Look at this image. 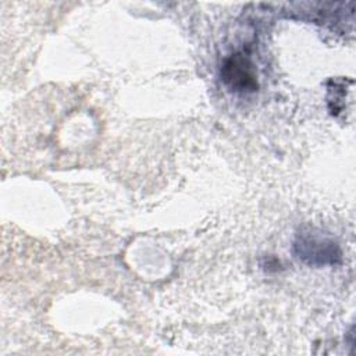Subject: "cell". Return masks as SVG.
<instances>
[{
  "label": "cell",
  "mask_w": 356,
  "mask_h": 356,
  "mask_svg": "<svg viewBox=\"0 0 356 356\" xmlns=\"http://www.w3.org/2000/svg\"><path fill=\"white\" fill-rule=\"evenodd\" d=\"M222 82L236 93H252L257 90V74L252 60L243 53L228 56L220 70Z\"/></svg>",
  "instance_id": "cell-2"
},
{
  "label": "cell",
  "mask_w": 356,
  "mask_h": 356,
  "mask_svg": "<svg viewBox=\"0 0 356 356\" xmlns=\"http://www.w3.org/2000/svg\"><path fill=\"white\" fill-rule=\"evenodd\" d=\"M293 250L302 261L310 266H335L342 260L339 245L320 234H300L293 243Z\"/></svg>",
  "instance_id": "cell-1"
}]
</instances>
